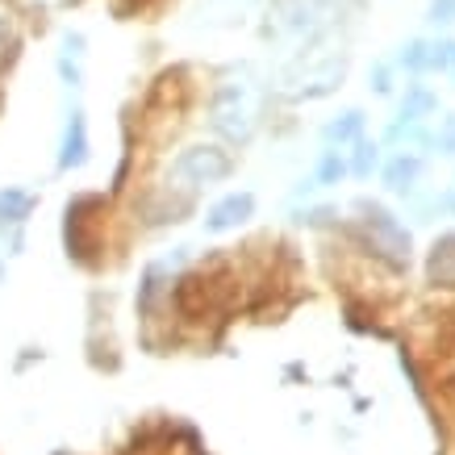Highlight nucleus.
<instances>
[{"instance_id": "nucleus-17", "label": "nucleus", "mask_w": 455, "mask_h": 455, "mask_svg": "<svg viewBox=\"0 0 455 455\" xmlns=\"http://www.w3.org/2000/svg\"><path fill=\"white\" fill-rule=\"evenodd\" d=\"M59 76H63V80H68V88H80V63H76V55H68V51H63V55H59Z\"/></svg>"}, {"instance_id": "nucleus-5", "label": "nucleus", "mask_w": 455, "mask_h": 455, "mask_svg": "<svg viewBox=\"0 0 455 455\" xmlns=\"http://www.w3.org/2000/svg\"><path fill=\"white\" fill-rule=\"evenodd\" d=\"M251 213H255V196H251V193H230L226 201H218V205L209 209L205 230H213V235H221V230H235V226H243Z\"/></svg>"}, {"instance_id": "nucleus-3", "label": "nucleus", "mask_w": 455, "mask_h": 455, "mask_svg": "<svg viewBox=\"0 0 455 455\" xmlns=\"http://www.w3.org/2000/svg\"><path fill=\"white\" fill-rule=\"evenodd\" d=\"M209 122H213V130H218L221 139L238 142V147L251 139L255 122H251V109L243 105V88H238V84H226V88H218V92H213Z\"/></svg>"}, {"instance_id": "nucleus-19", "label": "nucleus", "mask_w": 455, "mask_h": 455, "mask_svg": "<svg viewBox=\"0 0 455 455\" xmlns=\"http://www.w3.org/2000/svg\"><path fill=\"white\" fill-rule=\"evenodd\" d=\"M372 92L376 97H388V92H393V68H388V63H380V68L372 71Z\"/></svg>"}, {"instance_id": "nucleus-16", "label": "nucleus", "mask_w": 455, "mask_h": 455, "mask_svg": "<svg viewBox=\"0 0 455 455\" xmlns=\"http://www.w3.org/2000/svg\"><path fill=\"white\" fill-rule=\"evenodd\" d=\"M334 218H339V209H334V205H314V209H305V213H301L305 226H331Z\"/></svg>"}, {"instance_id": "nucleus-9", "label": "nucleus", "mask_w": 455, "mask_h": 455, "mask_svg": "<svg viewBox=\"0 0 455 455\" xmlns=\"http://www.w3.org/2000/svg\"><path fill=\"white\" fill-rule=\"evenodd\" d=\"M363 109H347V113H339L334 122H326V130H322V139H326V147H347V142H355L359 134H363Z\"/></svg>"}, {"instance_id": "nucleus-18", "label": "nucleus", "mask_w": 455, "mask_h": 455, "mask_svg": "<svg viewBox=\"0 0 455 455\" xmlns=\"http://www.w3.org/2000/svg\"><path fill=\"white\" fill-rule=\"evenodd\" d=\"M435 147H439L443 155H455V113L439 125V134H435Z\"/></svg>"}, {"instance_id": "nucleus-4", "label": "nucleus", "mask_w": 455, "mask_h": 455, "mask_svg": "<svg viewBox=\"0 0 455 455\" xmlns=\"http://www.w3.org/2000/svg\"><path fill=\"white\" fill-rule=\"evenodd\" d=\"M88 122H84L80 109H71L68 125H63V142H59V172H71V167L88 164Z\"/></svg>"}, {"instance_id": "nucleus-15", "label": "nucleus", "mask_w": 455, "mask_h": 455, "mask_svg": "<svg viewBox=\"0 0 455 455\" xmlns=\"http://www.w3.org/2000/svg\"><path fill=\"white\" fill-rule=\"evenodd\" d=\"M427 21L430 26H455V0H430Z\"/></svg>"}, {"instance_id": "nucleus-6", "label": "nucleus", "mask_w": 455, "mask_h": 455, "mask_svg": "<svg viewBox=\"0 0 455 455\" xmlns=\"http://www.w3.org/2000/svg\"><path fill=\"white\" fill-rule=\"evenodd\" d=\"M418 176H422V155H414V151H397L385 164V172H380L388 193H414Z\"/></svg>"}, {"instance_id": "nucleus-7", "label": "nucleus", "mask_w": 455, "mask_h": 455, "mask_svg": "<svg viewBox=\"0 0 455 455\" xmlns=\"http://www.w3.org/2000/svg\"><path fill=\"white\" fill-rule=\"evenodd\" d=\"M427 280L435 289H455V235L435 238L427 259Z\"/></svg>"}, {"instance_id": "nucleus-8", "label": "nucleus", "mask_w": 455, "mask_h": 455, "mask_svg": "<svg viewBox=\"0 0 455 455\" xmlns=\"http://www.w3.org/2000/svg\"><path fill=\"white\" fill-rule=\"evenodd\" d=\"M34 205H38V193H29V188H0V226H26Z\"/></svg>"}, {"instance_id": "nucleus-20", "label": "nucleus", "mask_w": 455, "mask_h": 455, "mask_svg": "<svg viewBox=\"0 0 455 455\" xmlns=\"http://www.w3.org/2000/svg\"><path fill=\"white\" fill-rule=\"evenodd\" d=\"M451 76H455V71H451Z\"/></svg>"}, {"instance_id": "nucleus-1", "label": "nucleus", "mask_w": 455, "mask_h": 455, "mask_svg": "<svg viewBox=\"0 0 455 455\" xmlns=\"http://www.w3.org/2000/svg\"><path fill=\"white\" fill-rule=\"evenodd\" d=\"M359 209V226L351 230V238L359 243V251L368 255V259L385 263L388 272H410V259H414V238L410 230L401 226L385 205H376V201H355Z\"/></svg>"}, {"instance_id": "nucleus-11", "label": "nucleus", "mask_w": 455, "mask_h": 455, "mask_svg": "<svg viewBox=\"0 0 455 455\" xmlns=\"http://www.w3.org/2000/svg\"><path fill=\"white\" fill-rule=\"evenodd\" d=\"M376 167H380V147L359 134V139H355V151H351V159H347V172L363 180V176H372Z\"/></svg>"}, {"instance_id": "nucleus-13", "label": "nucleus", "mask_w": 455, "mask_h": 455, "mask_svg": "<svg viewBox=\"0 0 455 455\" xmlns=\"http://www.w3.org/2000/svg\"><path fill=\"white\" fill-rule=\"evenodd\" d=\"M347 176V159L339 151H322V159H317V176H314V184H339V180Z\"/></svg>"}, {"instance_id": "nucleus-10", "label": "nucleus", "mask_w": 455, "mask_h": 455, "mask_svg": "<svg viewBox=\"0 0 455 455\" xmlns=\"http://www.w3.org/2000/svg\"><path fill=\"white\" fill-rule=\"evenodd\" d=\"M435 109H439V97L430 92L427 84H410V88H405V100H401V122H427Z\"/></svg>"}, {"instance_id": "nucleus-12", "label": "nucleus", "mask_w": 455, "mask_h": 455, "mask_svg": "<svg viewBox=\"0 0 455 455\" xmlns=\"http://www.w3.org/2000/svg\"><path fill=\"white\" fill-rule=\"evenodd\" d=\"M397 68L414 71V76H422V71H430V42H427V38H410V42H405V46H401Z\"/></svg>"}, {"instance_id": "nucleus-2", "label": "nucleus", "mask_w": 455, "mask_h": 455, "mask_svg": "<svg viewBox=\"0 0 455 455\" xmlns=\"http://www.w3.org/2000/svg\"><path fill=\"white\" fill-rule=\"evenodd\" d=\"M235 172V155L221 147H188L172 159V180H180V188H209Z\"/></svg>"}, {"instance_id": "nucleus-14", "label": "nucleus", "mask_w": 455, "mask_h": 455, "mask_svg": "<svg viewBox=\"0 0 455 455\" xmlns=\"http://www.w3.org/2000/svg\"><path fill=\"white\" fill-rule=\"evenodd\" d=\"M430 71H455V38L430 42Z\"/></svg>"}]
</instances>
